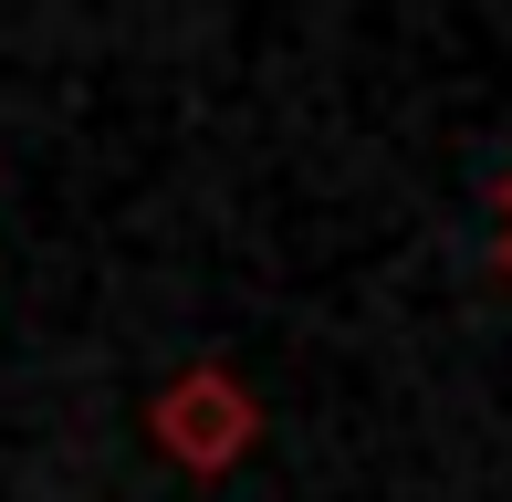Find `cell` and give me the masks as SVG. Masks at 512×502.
<instances>
[{"label":"cell","mask_w":512,"mask_h":502,"mask_svg":"<svg viewBox=\"0 0 512 502\" xmlns=\"http://www.w3.org/2000/svg\"><path fill=\"white\" fill-rule=\"evenodd\" d=\"M157 450H168L178 471H230L251 440H262V398H251L230 367H178L157 387Z\"/></svg>","instance_id":"obj_1"},{"label":"cell","mask_w":512,"mask_h":502,"mask_svg":"<svg viewBox=\"0 0 512 502\" xmlns=\"http://www.w3.org/2000/svg\"><path fill=\"white\" fill-rule=\"evenodd\" d=\"M502 231H512V178H502Z\"/></svg>","instance_id":"obj_2"},{"label":"cell","mask_w":512,"mask_h":502,"mask_svg":"<svg viewBox=\"0 0 512 502\" xmlns=\"http://www.w3.org/2000/svg\"><path fill=\"white\" fill-rule=\"evenodd\" d=\"M502 283H512V231H502Z\"/></svg>","instance_id":"obj_3"}]
</instances>
